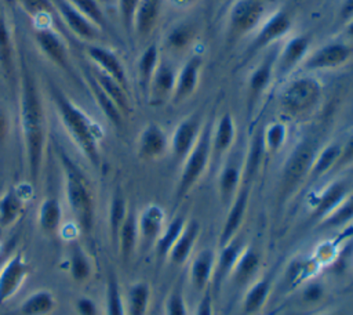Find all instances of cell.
I'll use <instances>...</instances> for the list:
<instances>
[{"label":"cell","mask_w":353,"mask_h":315,"mask_svg":"<svg viewBox=\"0 0 353 315\" xmlns=\"http://www.w3.org/2000/svg\"><path fill=\"white\" fill-rule=\"evenodd\" d=\"M203 68V58L200 55L189 57L182 68L176 72L175 87L171 101L179 104L188 99L197 88L200 82V73Z\"/></svg>","instance_id":"7402d4cb"},{"label":"cell","mask_w":353,"mask_h":315,"mask_svg":"<svg viewBox=\"0 0 353 315\" xmlns=\"http://www.w3.org/2000/svg\"><path fill=\"white\" fill-rule=\"evenodd\" d=\"M350 193L349 185L342 180H335L324 187L310 200V216L317 221L328 216L347 195Z\"/></svg>","instance_id":"44dd1931"},{"label":"cell","mask_w":353,"mask_h":315,"mask_svg":"<svg viewBox=\"0 0 353 315\" xmlns=\"http://www.w3.org/2000/svg\"><path fill=\"white\" fill-rule=\"evenodd\" d=\"M141 0H117L119 17L124 30L131 35L134 33V18Z\"/></svg>","instance_id":"db71d44e"},{"label":"cell","mask_w":353,"mask_h":315,"mask_svg":"<svg viewBox=\"0 0 353 315\" xmlns=\"http://www.w3.org/2000/svg\"><path fill=\"white\" fill-rule=\"evenodd\" d=\"M128 204L125 198L123 196L121 192H116L109 203V210H108V231H109V238L112 243L116 246V239L117 233L120 231L121 224L124 222L127 213H128Z\"/></svg>","instance_id":"ee69618b"},{"label":"cell","mask_w":353,"mask_h":315,"mask_svg":"<svg viewBox=\"0 0 353 315\" xmlns=\"http://www.w3.org/2000/svg\"><path fill=\"white\" fill-rule=\"evenodd\" d=\"M196 0H170V3L175 7V8H179V10H185V8H189L194 4Z\"/></svg>","instance_id":"6125c7cd"},{"label":"cell","mask_w":353,"mask_h":315,"mask_svg":"<svg viewBox=\"0 0 353 315\" xmlns=\"http://www.w3.org/2000/svg\"><path fill=\"white\" fill-rule=\"evenodd\" d=\"M105 315H127L124 296L114 274L108 275L105 287Z\"/></svg>","instance_id":"7dc6e473"},{"label":"cell","mask_w":353,"mask_h":315,"mask_svg":"<svg viewBox=\"0 0 353 315\" xmlns=\"http://www.w3.org/2000/svg\"><path fill=\"white\" fill-rule=\"evenodd\" d=\"M321 264L314 258H294L290 265L287 267L285 272V282L294 287L301 286L303 282L316 276L317 271L320 269Z\"/></svg>","instance_id":"60d3db41"},{"label":"cell","mask_w":353,"mask_h":315,"mask_svg":"<svg viewBox=\"0 0 353 315\" xmlns=\"http://www.w3.org/2000/svg\"><path fill=\"white\" fill-rule=\"evenodd\" d=\"M19 127L29 182L36 185L43 169L47 144V116L41 93L26 64H21Z\"/></svg>","instance_id":"6da1fadb"},{"label":"cell","mask_w":353,"mask_h":315,"mask_svg":"<svg viewBox=\"0 0 353 315\" xmlns=\"http://www.w3.org/2000/svg\"><path fill=\"white\" fill-rule=\"evenodd\" d=\"M176 72L172 65L160 57L159 65L149 83L146 98L152 106H161L172 98Z\"/></svg>","instance_id":"d6986e66"},{"label":"cell","mask_w":353,"mask_h":315,"mask_svg":"<svg viewBox=\"0 0 353 315\" xmlns=\"http://www.w3.org/2000/svg\"><path fill=\"white\" fill-rule=\"evenodd\" d=\"M250 192L251 185L250 184H241L237 195L232 200V203L228 206V214L225 217V221L222 224L219 238H218V247L223 246L229 240H232L236 235H239V231L241 228V224L244 221L248 202H250Z\"/></svg>","instance_id":"2e32d148"},{"label":"cell","mask_w":353,"mask_h":315,"mask_svg":"<svg viewBox=\"0 0 353 315\" xmlns=\"http://www.w3.org/2000/svg\"><path fill=\"white\" fill-rule=\"evenodd\" d=\"M188 220L183 216H175L171 221L165 222L164 228L161 229L159 238L154 242L156 254L159 258H167L172 245L176 242L178 236L183 231Z\"/></svg>","instance_id":"b9f144b4"},{"label":"cell","mask_w":353,"mask_h":315,"mask_svg":"<svg viewBox=\"0 0 353 315\" xmlns=\"http://www.w3.org/2000/svg\"><path fill=\"white\" fill-rule=\"evenodd\" d=\"M68 274L76 283H85L94 275V261L87 250L74 242L68 254Z\"/></svg>","instance_id":"1f68e13d"},{"label":"cell","mask_w":353,"mask_h":315,"mask_svg":"<svg viewBox=\"0 0 353 315\" xmlns=\"http://www.w3.org/2000/svg\"><path fill=\"white\" fill-rule=\"evenodd\" d=\"M170 151V137L157 123H148L137 140V155L141 160L152 162L163 158Z\"/></svg>","instance_id":"4fadbf2b"},{"label":"cell","mask_w":353,"mask_h":315,"mask_svg":"<svg viewBox=\"0 0 353 315\" xmlns=\"http://www.w3.org/2000/svg\"><path fill=\"white\" fill-rule=\"evenodd\" d=\"M161 12V0H141L134 18V33L146 39L156 28Z\"/></svg>","instance_id":"836d02e7"},{"label":"cell","mask_w":353,"mask_h":315,"mask_svg":"<svg viewBox=\"0 0 353 315\" xmlns=\"http://www.w3.org/2000/svg\"><path fill=\"white\" fill-rule=\"evenodd\" d=\"M91 75L97 80V83L102 87V90L109 95V98L116 104L119 111L123 113V116L128 115L131 111L128 90L124 88L119 82H116L113 77L108 76L106 73L101 72L95 66L90 68Z\"/></svg>","instance_id":"d590c367"},{"label":"cell","mask_w":353,"mask_h":315,"mask_svg":"<svg viewBox=\"0 0 353 315\" xmlns=\"http://www.w3.org/2000/svg\"><path fill=\"white\" fill-rule=\"evenodd\" d=\"M138 214L134 209H130L127 213V217L124 222L120 227V231L117 233L116 239V247L119 250L120 257L124 261H128L132 254L135 253V249L139 243V232H138Z\"/></svg>","instance_id":"d6a6232c"},{"label":"cell","mask_w":353,"mask_h":315,"mask_svg":"<svg viewBox=\"0 0 353 315\" xmlns=\"http://www.w3.org/2000/svg\"><path fill=\"white\" fill-rule=\"evenodd\" d=\"M74 309L79 315H98V305L88 296L77 297L74 301Z\"/></svg>","instance_id":"11a10c76"},{"label":"cell","mask_w":353,"mask_h":315,"mask_svg":"<svg viewBox=\"0 0 353 315\" xmlns=\"http://www.w3.org/2000/svg\"><path fill=\"white\" fill-rule=\"evenodd\" d=\"M8 257H10L8 251H7V250H1V249H0V269H1L3 264L7 261V258H8Z\"/></svg>","instance_id":"be15d7a7"},{"label":"cell","mask_w":353,"mask_h":315,"mask_svg":"<svg viewBox=\"0 0 353 315\" xmlns=\"http://www.w3.org/2000/svg\"><path fill=\"white\" fill-rule=\"evenodd\" d=\"M85 51H87L90 61L92 62V66H95L101 72L106 73L108 76L113 77L124 88L128 90V79H127L124 65L113 50L94 43V44H88Z\"/></svg>","instance_id":"ffe728a7"},{"label":"cell","mask_w":353,"mask_h":315,"mask_svg":"<svg viewBox=\"0 0 353 315\" xmlns=\"http://www.w3.org/2000/svg\"><path fill=\"white\" fill-rule=\"evenodd\" d=\"M164 315H189L188 303L181 289H172L165 297Z\"/></svg>","instance_id":"f5cc1de1"},{"label":"cell","mask_w":353,"mask_h":315,"mask_svg":"<svg viewBox=\"0 0 353 315\" xmlns=\"http://www.w3.org/2000/svg\"><path fill=\"white\" fill-rule=\"evenodd\" d=\"M216 251L210 247H205L197 251L189 260V282L192 287L197 292H204L208 289V285L212 282L214 268H215Z\"/></svg>","instance_id":"603a6c76"},{"label":"cell","mask_w":353,"mask_h":315,"mask_svg":"<svg viewBox=\"0 0 353 315\" xmlns=\"http://www.w3.org/2000/svg\"><path fill=\"white\" fill-rule=\"evenodd\" d=\"M236 123L232 113L225 112L211 128V148L212 156H222L234 144Z\"/></svg>","instance_id":"f546056e"},{"label":"cell","mask_w":353,"mask_h":315,"mask_svg":"<svg viewBox=\"0 0 353 315\" xmlns=\"http://www.w3.org/2000/svg\"><path fill=\"white\" fill-rule=\"evenodd\" d=\"M34 43L39 51L55 66L69 72V51L62 36L51 26H37L34 29Z\"/></svg>","instance_id":"7c38bea8"},{"label":"cell","mask_w":353,"mask_h":315,"mask_svg":"<svg viewBox=\"0 0 353 315\" xmlns=\"http://www.w3.org/2000/svg\"><path fill=\"white\" fill-rule=\"evenodd\" d=\"M203 127V117L200 113L189 115L175 126L170 137V151L175 162H183L196 145Z\"/></svg>","instance_id":"ba28073f"},{"label":"cell","mask_w":353,"mask_h":315,"mask_svg":"<svg viewBox=\"0 0 353 315\" xmlns=\"http://www.w3.org/2000/svg\"><path fill=\"white\" fill-rule=\"evenodd\" d=\"M276 54L266 55L251 72L247 82V115L251 117L258 101L262 98L274 77Z\"/></svg>","instance_id":"ac0fdd59"},{"label":"cell","mask_w":353,"mask_h":315,"mask_svg":"<svg viewBox=\"0 0 353 315\" xmlns=\"http://www.w3.org/2000/svg\"><path fill=\"white\" fill-rule=\"evenodd\" d=\"M211 128L212 127L210 124L203 127L196 145L182 162V170L175 189V196L178 200H182L196 187L208 169L212 158Z\"/></svg>","instance_id":"5b68a950"},{"label":"cell","mask_w":353,"mask_h":315,"mask_svg":"<svg viewBox=\"0 0 353 315\" xmlns=\"http://www.w3.org/2000/svg\"><path fill=\"white\" fill-rule=\"evenodd\" d=\"M30 274V265L21 251L10 254L0 269V305L17 294Z\"/></svg>","instance_id":"9c48e42d"},{"label":"cell","mask_w":353,"mask_h":315,"mask_svg":"<svg viewBox=\"0 0 353 315\" xmlns=\"http://www.w3.org/2000/svg\"><path fill=\"white\" fill-rule=\"evenodd\" d=\"M323 95L321 83L312 76H301L291 80L280 94V106L292 116L310 113Z\"/></svg>","instance_id":"8992f818"},{"label":"cell","mask_w":353,"mask_h":315,"mask_svg":"<svg viewBox=\"0 0 353 315\" xmlns=\"http://www.w3.org/2000/svg\"><path fill=\"white\" fill-rule=\"evenodd\" d=\"M325 296H327V287L316 276L301 285L299 298L306 305H316L321 303L325 298Z\"/></svg>","instance_id":"f907efd6"},{"label":"cell","mask_w":353,"mask_h":315,"mask_svg":"<svg viewBox=\"0 0 353 315\" xmlns=\"http://www.w3.org/2000/svg\"><path fill=\"white\" fill-rule=\"evenodd\" d=\"M320 315H339V314L334 312V311H325V312H321Z\"/></svg>","instance_id":"03108f58"},{"label":"cell","mask_w":353,"mask_h":315,"mask_svg":"<svg viewBox=\"0 0 353 315\" xmlns=\"http://www.w3.org/2000/svg\"><path fill=\"white\" fill-rule=\"evenodd\" d=\"M200 236V224L196 220H188L183 231L178 236L176 242L172 245L167 260L174 265H183L186 264L192 256L193 250L196 247V243Z\"/></svg>","instance_id":"4316f807"},{"label":"cell","mask_w":353,"mask_h":315,"mask_svg":"<svg viewBox=\"0 0 353 315\" xmlns=\"http://www.w3.org/2000/svg\"><path fill=\"white\" fill-rule=\"evenodd\" d=\"M262 257L252 246H244L240 253L229 279L237 287H247L252 280L256 279V274L261 269Z\"/></svg>","instance_id":"484cf974"},{"label":"cell","mask_w":353,"mask_h":315,"mask_svg":"<svg viewBox=\"0 0 353 315\" xmlns=\"http://www.w3.org/2000/svg\"><path fill=\"white\" fill-rule=\"evenodd\" d=\"M74 8L90 18L97 26L103 29L106 26V18L102 7L97 0H68Z\"/></svg>","instance_id":"816d5d0a"},{"label":"cell","mask_w":353,"mask_h":315,"mask_svg":"<svg viewBox=\"0 0 353 315\" xmlns=\"http://www.w3.org/2000/svg\"><path fill=\"white\" fill-rule=\"evenodd\" d=\"M316 152V142L309 137L302 138L290 152L281 169V175L279 181V204H283L285 200H288L291 195H294L302 185V182L309 177Z\"/></svg>","instance_id":"277c9868"},{"label":"cell","mask_w":353,"mask_h":315,"mask_svg":"<svg viewBox=\"0 0 353 315\" xmlns=\"http://www.w3.org/2000/svg\"><path fill=\"white\" fill-rule=\"evenodd\" d=\"M353 221V193H349L328 216L319 221L321 228L332 229L349 225Z\"/></svg>","instance_id":"f6af8a7d"},{"label":"cell","mask_w":353,"mask_h":315,"mask_svg":"<svg viewBox=\"0 0 353 315\" xmlns=\"http://www.w3.org/2000/svg\"><path fill=\"white\" fill-rule=\"evenodd\" d=\"M63 224V207L58 198H44L37 209V225L46 235L57 233Z\"/></svg>","instance_id":"4dcf8cb0"},{"label":"cell","mask_w":353,"mask_h":315,"mask_svg":"<svg viewBox=\"0 0 353 315\" xmlns=\"http://www.w3.org/2000/svg\"><path fill=\"white\" fill-rule=\"evenodd\" d=\"M345 25H346V33H347V36L353 39V18H352L349 22H346Z\"/></svg>","instance_id":"e7e4bbea"},{"label":"cell","mask_w":353,"mask_h":315,"mask_svg":"<svg viewBox=\"0 0 353 315\" xmlns=\"http://www.w3.org/2000/svg\"><path fill=\"white\" fill-rule=\"evenodd\" d=\"M10 130V120L3 108H0V142H3Z\"/></svg>","instance_id":"94428289"},{"label":"cell","mask_w":353,"mask_h":315,"mask_svg":"<svg viewBox=\"0 0 353 315\" xmlns=\"http://www.w3.org/2000/svg\"><path fill=\"white\" fill-rule=\"evenodd\" d=\"M193 315H215L212 294L208 289L203 292V294H201V297H200V300L196 305V309H194Z\"/></svg>","instance_id":"9f6ffc18"},{"label":"cell","mask_w":353,"mask_h":315,"mask_svg":"<svg viewBox=\"0 0 353 315\" xmlns=\"http://www.w3.org/2000/svg\"><path fill=\"white\" fill-rule=\"evenodd\" d=\"M51 98L59 122L80 153L94 166L101 160V141L103 130L92 117L74 104L63 91L51 86Z\"/></svg>","instance_id":"7a4b0ae2"},{"label":"cell","mask_w":353,"mask_h":315,"mask_svg":"<svg viewBox=\"0 0 353 315\" xmlns=\"http://www.w3.org/2000/svg\"><path fill=\"white\" fill-rule=\"evenodd\" d=\"M52 6L69 30L80 40L94 44L98 39H101L102 29L77 8H74L68 0H52Z\"/></svg>","instance_id":"30bf717a"},{"label":"cell","mask_w":353,"mask_h":315,"mask_svg":"<svg viewBox=\"0 0 353 315\" xmlns=\"http://www.w3.org/2000/svg\"><path fill=\"white\" fill-rule=\"evenodd\" d=\"M57 307V298L52 292L40 289L32 292L18 308L19 315H50Z\"/></svg>","instance_id":"74e56055"},{"label":"cell","mask_w":353,"mask_h":315,"mask_svg":"<svg viewBox=\"0 0 353 315\" xmlns=\"http://www.w3.org/2000/svg\"><path fill=\"white\" fill-rule=\"evenodd\" d=\"M352 57V48L342 41L327 43L312 54H309L302 62L303 68L307 70H323L335 69L346 64Z\"/></svg>","instance_id":"9a60e30c"},{"label":"cell","mask_w":353,"mask_h":315,"mask_svg":"<svg viewBox=\"0 0 353 315\" xmlns=\"http://www.w3.org/2000/svg\"><path fill=\"white\" fill-rule=\"evenodd\" d=\"M265 155L263 141H262V131L256 133L250 144L247 151V156L243 162V184H252L255 177L259 173L262 159Z\"/></svg>","instance_id":"7bdbcfd3"},{"label":"cell","mask_w":353,"mask_h":315,"mask_svg":"<svg viewBox=\"0 0 353 315\" xmlns=\"http://www.w3.org/2000/svg\"><path fill=\"white\" fill-rule=\"evenodd\" d=\"M243 184V164L229 160L218 174V195L222 204L229 206Z\"/></svg>","instance_id":"f1b7e54d"},{"label":"cell","mask_w":353,"mask_h":315,"mask_svg":"<svg viewBox=\"0 0 353 315\" xmlns=\"http://www.w3.org/2000/svg\"><path fill=\"white\" fill-rule=\"evenodd\" d=\"M310 37L307 35H296L291 37L281 50L276 54L274 59V77H281L302 64L309 55Z\"/></svg>","instance_id":"e0dca14e"},{"label":"cell","mask_w":353,"mask_h":315,"mask_svg":"<svg viewBox=\"0 0 353 315\" xmlns=\"http://www.w3.org/2000/svg\"><path fill=\"white\" fill-rule=\"evenodd\" d=\"M353 18V0H343L339 8V19L346 23Z\"/></svg>","instance_id":"680465c9"},{"label":"cell","mask_w":353,"mask_h":315,"mask_svg":"<svg viewBox=\"0 0 353 315\" xmlns=\"http://www.w3.org/2000/svg\"><path fill=\"white\" fill-rule=\"evenodd\" d=\"M61 235H63V238L66 239H70V240H74L76 238H77V235L81 232L80 231V228L77 227V224L76 222H73V224H68V225H63L62 224V227H61V229L58 231Z\"/></svg>","instance_id":"91938a15"},{"label":"cell","mask_w":353,"mask_h":315,"mask_svg":"<svg viewBox=\"0 0 353 315\" xmlns=\"http://www.w3.org/2000/svg\"><path fill=\"white\" fill-rule=\"evenodd\" d=\"M245 246V242L241 236L236 235L232 240L225 243L223 246L218 247L216 257H215V268H214V276H212V285L218 290L222 282L229 278L240 253L243 251Z\"/></svg>","instance_id":"cb8c5ba5"},{"label":"cell","mask_w":353,"mask_h":315,"mask_svg":"<svg viewBox=\"0 0 353 315\" xmlns=\"http://www.w3.org/2000/svg\"><path fill=\"white\" fill-rule=\"evenodd\" d=\"M59 162L63 171L66 204L80 231L90 232L95 216V199L90 181L83 170L63 151H59Z\"/></svg>","instance_id":"3957f363"},{"label":"cell","mask_w":353,"mask_h":315,"mask_svg":"<svg viewBox=\"0 0 353 315\" xmlns=\"http://www.w3.org/2000/svg\"><path fill=\"white\" fill-rule=\"evenodd\" d=\"M32 184H18L7 188L0 196V228L6 229L14 225L32 195Z\"/></svg>","instance_id":"5bb4252c"},{"label":"cell","mask_w":353,"mask_h":315,"mask_svg":"<svg viewBox=\"0 0 353 315\" xmlns=\"http://www.w3.org/2000/svg\"><path fill=\"white\" fill-rule=\"evenodd\" d=\"M263 11L265 7L261 0H237L228 14V39L233 41L258 29Z\"/></svg>","instance_id":"52a82bcc"},{"label":"cell","mask_w":353,"mask_h":315,"mask_svg":"<svg viewBox=\"0 0 353 315\" xmlns=\"http://www.w3.org/2000/svg\"><path fill=\"white\" fill-rule=\"evenodd\" d=\"M353 163V134L347 138V141L342 145V152H341V156H339V160L335 166L334 170L336 169H342L347 164Z\"/></svg>","instance_id":"6f0895ef"},{"label":"cell","mask_w":353,"mask_h":315,"mask_svg":"<svg viewBox=\"0 0 353 315\" xmlns=\"http://www.w3.org/2000/svg\"><path fill=\"white\" fill-rule=\"evenodd\" d=\"M152 300V287L145 280L134 282L128 286L124 304L127 315H146L150 307Z\"/></svg>","instance_id":"8d00e7d4"},{"label":"cell","mask_w":353,"mask_h":315,"mask_svg":"<svg viewBox=\"0 0 353 315\" xmlns=\"http://www.w3.org/2000/svg\"><path fill=\"white\" fill-rule=\"evenodd\" d=\"M12 55H14L12 32H11L8 19L6 17L4 8L0 4V68L6 75H8L11 70Z\"/></svg>","instance_id":"bcb514c9"},{"label":"cell","mask_w":353,"mask_h":315,"mask_svg":"<svg viewBox=\"0 0 353 315\" xmlns=\"http://www.w3.org/2000/svg\"><path fill=\"white\" fill-rule=\"evenodd\" d=\"M292 29V18L287 10L274 11L268 19L261 22L252 39L250 52H256L284 37Z\"/></svg>","instance_id":"8fae6325"},{"label":"cell","mask_w":353,"mask_h":315,"mask_svg":"<svg viewBox=\"0 0 353 315\" xmlns=\"http://www.w3.org/2000/svg\"><path fill=\"white\" fill-rule=\"evenodd\" d=\"M196 37V28L190 23L175 25L167 33L164 44L170 51H183L188 48Z\"/></svg>","instance_id":"c3c4849f"},{"label":"cell","mask_w":353,"mask_h":315,"mask_svg":"<svg viewBox=\"0 0 353 315\" xmlns=\"http://www.w3.org/2000/svg\"><path fill=\"white\" fill-rule=\"evenodd\" d=\"M272 285H273L272 276L265 275V276L256 278L245 287V292L241 300V309L245 315H255L265 307L272 293Z\"/></svg>","instance_id":"83f0119b"},{"label":"cell","mask_w":353,"mask_h":315,"mask_svg":"<svg viewBox=\"0 0 353 315\" xmlns=\"http://www.w3.org/2000/svg\"><path fill=\"white\" fill-rule=\"evenodd\" d=\"M288 137V130L284 122L274 120L269 123L262 130V141L265 152L268 153H277L285 144Z\"/></svg>","instance_id":"681fc988"},{"label":"cell","mask_w":353,"mask_h":315,"mask_svg":"<svg viewBox=\"0 0 353 315\" xmlns=\"http://www.w3.org/2000/svg\"><path fill=\"white\" fill-rule=\"evenodd\" d=\"M83 77L85 80V84L88 87V90L91 91V95L95 101V104L98 105V108L101 109V112L103 113V116L116 127H119L123 123V113L119 111V108L116 106V104L109 98V95L102 90V87L97 83V80L94 79V76L91 75L90 69H87L83 73Z\"/></svg>","instance_id":"e575fe53"},{"label":"cell","mask_w":353,"mask_h":315,"mask_svg":"<svg viewBox=\"0 0 353 315\" xmlns=\"http://www.w3.org/2000/svg\"><path fill=\"white\" fill-rule=\"evenodd\" d=\"M342 152V144L330 142L323 149L316 152V156L312 163V169L309 173L310 178H319L328 171H334L339 156Z\"/></svg>","instance_id":"ab89813d"},{"label":"cell","mask_w":353,"mask_h":315,"mask_svg":"<svg viewBox=\"0 0 353 315\" xmlns=\"http://www.w3.org/2000/svg\"><path fill=\"white\" fill-rule=\"evenodd\" d=\"M159 61H160V52H159V46L156 43L146 46L138 58V62H137L138 83L145 95L148 93V87L154 75V70L159 65Z\"/></svg>","instance_id":"f35d334b"},{"label":"cell","mask_w":353,"mask_h":315,"mask_svg":"<svg viewBox=\"0 0 353 315\" xmlns=\"http://www.w3.org/2000/svg\"><path fill=\"white\" fill-rule=\"evenodd\" d=\"M138 232L139 242L153 245L165 225V211L157 203L146 204L138 214Z\"/></svg>","instance_id":"d4e9b609"}]
</instances>
